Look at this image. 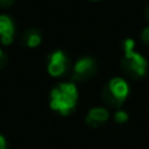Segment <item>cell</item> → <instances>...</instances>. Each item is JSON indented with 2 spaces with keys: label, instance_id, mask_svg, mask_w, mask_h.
I'll list each match as a JSON object with an SVG mask.
<instances>
[{
  "label": "cell",
  "instance_id": "15",
  "mask_svg": "<svg viewBox=\"0 0 149 149\" xmlns=\"http://www.w3.org/2000/svg\"><path fill=\"white\" fill-rule=\"evenodd\" d=\"M90 1H100V0H90Z\"/></svg>",
  "mask_w": 149,
  "mask_h": 149
},
{
  "label": "cell",
  "instance_id": "11",
  "mask_svg": "<svg viewBox=\"0 0 149 149\" xmlns=\"http://www.w3.org/2000/svg\"><path fill=\"white\" fill-rule=\"evenodd\" d=\"M5 64H7V56H5V54L0 50V70H1Z\"/></svg>",
  "mask_w": 149,
  "mask_h": 149
},
{
  "label": "cell",
  "instance_id": "5",
  "mask_svg": "<svg viewBox=\"0 0 149 149\" xmlns=\"http://www.w3.org/2000/svg\"><path fill=\"white\" fill-rule=\"evenodd\" d=\"M68 67V59L67 55L62 51V50H56L54 51L49 58V63H47V71H49L50 76L52 77H60L65 73Z\"/></svg>",
  "mask_w": 149,
  "mask_h": 149
},
{
  "label": "cell",
  "instance_id": "8",
  "mask_svg": "<svg viewBox=\"0 0 149 149\" xmlns=\"http://www.w3.org/2000/svg\"><path fill=\"white\" fill-rule=\"evenodd\" d=\"M22 42L28 47L33 49V47H37L41 45L42 36L37 29H28V30H25V33L22 34Z\"/></svg>",
  "mask_w": 149,
  "mask_h": 149
},
{
  "label": "cell",
  "instance_id": "13",
  "mask_svg": "<svg viewBox=\"0 0 149 149\" xmlns=\"http://www.w3.org/2000/svg\"><path fill=\"white\" fill-rule=\"evenodd\" d=\"M0 149H7V140L3 135H0Z\"/></svg>",
  "mask_w": 149,
  "mask_h": 149
},
{
  "label": "cell",
  "instance_id": "7",
  "mask_svg": "<svg viewBox=\"0 0 149 149\" xmlns=\"http://www.w3.org/2000/svg\"><path fill=\"white\" fill-rule=\"evenodd\" d=\"M109 119V111L103 107L90 109L86 115V123L92 127H98Z\"/></svg>",
  "mask_w": 149,
  "mask_h": 149
},
{
  "label": "cell",
  "instance_id": "14",
  "mask_svg": "<svg viewBox=\"0 0 149 149\" xmlns=\"http://www.w3.org/2000/svg\"><path fill=\"white\" fill-rule=\"evenodd\" d=\"M147 16H148V18H149V7H148V9H147Z\"/></svg>",
  "mask_w": 149,
  "mask_h": 149
},
{
  "label": "cell",
  "instance_id": "6",
  "mask_svg": "<svg viewBox=\"0 0 149 149\" xmlns=\"http://www.w3.org/2000/svg\"><path fill=\"white\" fill-rule=\"evenodd\" d=\"M15 36V24L12 18L7 15H0V42L5 46L13 42Z\"/></svg>",
  "mask_w": 149,
  "mask_h": 149
},
{
  "label": "cell",
  "instance_id": "3",
  "mask_svg": "<svg viewBox=\"0 0 149 149\" xmlns=\"http://www.w3.org/2000/svg\"><path fill=\"white\" fill-rule=\"evenodd\" d=\"M130 93L128 84L122 77H114L107 82L102 92L103 101L114 107H120Z\"/></svg>",
  "mask_w": 149,
  "mask_h": 149
},
{
  "label": "cell",
  "instance_id": "10",
  "mask_svg": "<svg viewBox=\"0 0 149 149\" xmlns=\"http://www.w3.org/2000/svg\"><path fill=\"white\" fill-rule=\"evenodd\" d=\"M141 39H143V42H144V43L149 45V26H148V28H145L144 30L141 31Z\"/></svg>",
  "mask_w": 149,
  "mask_h": 149
},
{
  "label": "cell",
  "instance_id": "9",
  "mask_svg": "<svg viewBox=\"0 0 149 149\" xmlns=\"http://www.w3.org/2000/svg\"><path fill=\"white\" fill-rule=\"evenodd\" d=\"M114 118H115L116 123H124V122L128 120V114H127L126 111H123V110H119V111H116L115 113Z\"/></svg>",
  "mask_w": 149,
  "mask_h": 149
},
{
  "label": "cell",
  "instance_id": "2",
  "mask_svg": "<svg viewBox=\"0 0 149 149\" xmlns=\"http://www.w3.org/2000/svg\"><path fill=\"white\" fill-rule=\"evenodd\" d=\"M124 56L122 59V68L132 79L143 77L147 72V60L141 54L135 51L134 39L127 38L123 43Z\"/></svg>",
  "mask_w": 149,
  "mask_h": 149
},
{
  "label": "cell",
  "instance_id": "12",
  "mask_svg": "<svg viewBox=\"0 0 149 149\" xmlns=\"http://www.w3.org/2000/svg\"><path fill=\"white\" fill-rule=\"evenodd\" d=\"M13 3H15V0H0V7H3V8L10 7Z\"/></svg>",
  "mask_w": 149,
  "mask_h": 149
},
{
  "label": "cell",
  "instance_id": "1",
  "mask_svg": "<svg viewBox=\"0 0 149 149\" xmlns=\"http://www.w3.org/2000/svg\"><path fill=\"white\" fill-rule=\"evenodd\" d=\"M79 98L77 88L73 82H62L51 90L50 107L62 115H68L74 110Z\"/></svg>",
  "mask_w": 149,
  "mask_h": 149
},
{
  "label": "cell",
  "instance_id": "4",
  "mask_svg": "<svg viewBox=\"0 0 149 149\" xmlns=\"http://www.w3.org/2000/svg\"><path fill=\"white\" fill-rule=\"evenodd\" d=\"M97 72V64L93 58L84 56L79 59L74 64L72 79L74 81H86L92 79Z\"/></svg>",
  "mask_w": 149,
  "mask_h": 149
}]
</instances>
